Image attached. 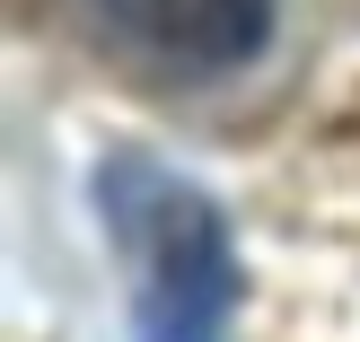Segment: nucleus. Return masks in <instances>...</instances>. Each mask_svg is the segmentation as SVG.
I'll list each match as a JSON object with an SVG mask.
<instances>
[{"instance_id":"nucleus-2","label":"nucleus","mask_w":360,"mask_h":342,"mask_svg":"<svg viewBox=\"0 0 360 342\" xmlns=\"http://www.w3.org/2000/svg\"><path fill=\"white\" fill-rule=\"evenodd\" d=\"M281 0H79L88 35L150 79H220L264 53Z\"/></svg>"},{"instance_id":"nucleus-1","label":"nucleus","mask_w":360,"mask_h":342,"mask_svg":"<svg viewBox=\"0 0 360 342\" xmlns=\"http://www.w3.org/2000/svg\"><path fill=\"white\" fill-rule=\"evenodd\" d=\"M97 211L132 255L141 342H220L238 308V263H229V220L211 211V193L185 185L167 158L123 150L97 167Z\"/></svg>"}]
</instances>
